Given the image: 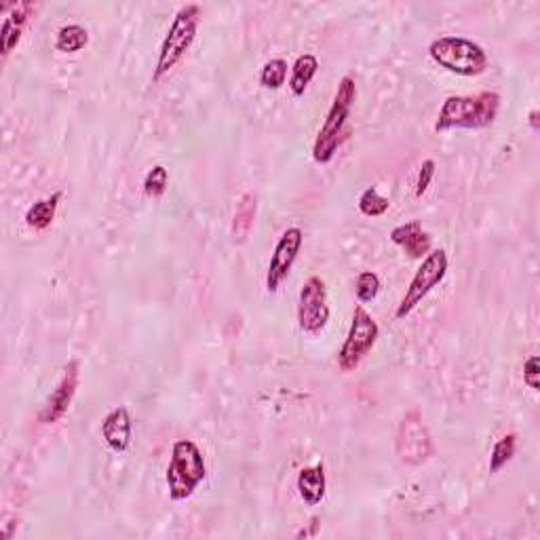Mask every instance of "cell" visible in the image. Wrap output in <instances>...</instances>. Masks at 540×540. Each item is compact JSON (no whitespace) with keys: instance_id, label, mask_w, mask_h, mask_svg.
<instances>
[{"instance_id":"obj_3","label":"cell","mask_w":540,"mask_h":540,"mask_svg":"<svg viewBox=\"0 0 540 540\" xmlns=\"http://www.w3.org/2000/svg\"><path fill=\"white\" fill-rule=\"evenodd\" d=\"M428 55L439 68L458 76H479L488 68L484 46L465 37H439L428 46Z\"/></svg>"},{"instance_id":"obj_14","label":"cell","mask_w":540,"mask_h":540,"mask_svg":"<svg viewBox=\"0 0 540 540\" xmlns=\"http://www.w3.org/2000/svg\"><path fill=\"white\" fill-rule=\"evenodd\" d=\"M32 9V3H17L15 7L9 11L7 17H4L3 30H0V34H3V57H9V53L20 45L23 28H26Z\"/></svg>"},{"instance_id":"obj_27","label":"cell","mask_w":540,"mask_h":540,"mask_svg":"<svg viewBox=\"0 0 540 540\" xmlns=\"http://www.w3.org/2000/svg\"><path fill=\"white\" fill-rule=\"evenodd\" d=\"M316 527H319V524H316V519H313V524H310V527L308 530H302V532H298V538H307V536H315L316 534Z\"/></svg>"},{"instance_id":"obj_9","label":"cell","mask_w":540,"mask_h":540,"mask_svg":"<svg viewBox=\"0 0 540 540\" xmlns=\"http://www.w3.org/2000/svg\"><path fill=\"white\" fill-rule=\"evenodd\" d=\"M298 321L302 332L321 333L330 321V302H327V287L321 277H308L300 290L298 304Z\"/></svg>"},{"instance_id":"obj_6","label":"cell","mask_w":540,"mask_h":540,"mask_svg":"<svg viewBox=\"0 0 540 540\" xmlns=\"http://www.w3.org/2000/svg\"><path fill=\"white\" fill-rule=\"evenodd\" d=\"M445 273H448V254L445 249L431 251L425 260H422L420 268L416 270L412 283L405 290V296L399 302L395 310V319H405L435 287L442 283Z\"/></svg>"},{"instance_id":"obj_22","label":"cell","mask_w":540,"mask_h":540,"mask_svg":"<svg viewBox=\"0 0 540 540\" xmlns=\"http://www.w3.org/2000/svg\"><path fill=\"white\" fill-rule=\"evenodd\" d=\"M391 203L389 198H384L383 195H380L375 188H366V190L361 192L359 197V211L363 215H367V218H378V215H383L389 211Z\"/></svg>"},{"instance_id":"obj_28","label":"cell","mask_w":540,"mask_h":540,"mask_svg":"<svg viewBox=\"0 0 540 540\" xmlns=\"http://www.w3.org/2000/svg\"><path fill=\"white\" fill-rule=\"evenodd\" d=\"M538 116H540L538 110H532L530 119H527V121H530V127L534 129V131H538V129H540V119H538Z\"/></svg>"},{"instance_id":"obj_24","label":"cell","mask_w":540,"mask_h":540,"mask_svg":"<svg viewBox=\"0 0 540 540\" xmlns=\"http://www.w3.org/2000/svg\"><path fill=\"white\" fill-rule=\"evenodd\" d=\"M355 291L361 304L375 300V296H378L380 291V277L375 273H372V270H366V273H361L359 277H357Z\"/></svg>"},{"instance_id":"obj_1","label":"cell","mask_w":540,"mask_h":540,"mask_svg":"<svg viewBox=\"0 0 540 540\" xmlns=\"http://www.w3.org/2000/svg\"><path fill=\"white\" fill-rule=\"evenodd\" d=\"M501 110V96L494 91H481L477 96H450L439 110L435 121V131L448 129H481L494 122Z\"/></svg>"},{"instance_id":"obj_21","label":"cell","mask_w":540,"mask_h":540,"mask_svg":"<svg viewBox=\"0 0 540 540\" xmlns=\"http://www.w3.org/2000/svg\"><path fill=\"white\" fill-rule=\"evenodd\" d=\"M287 68L290 66H287V62L281 60V57H274V60L264 63L260 72V83L264 89H270V91L281 89V87L285 85Z\"/></svg>"},{"instance_id":"obj_11","label":"cell","mask_w":540,"mask_h":540,"mask_svg":"<svg viewBox=\"0 0 540 540\" xmlns=\"http://www.w3.org/2000/svg\"><path fill=\"white\" fill-rule=\"evenodd\" d=\"M76 389H79V361H70L66 367H63V375L60 380V384L55 386V391L51 392V397L46 399V405L40 412V422L45 425H53L60 418H63V414L68 412L70 403L76 395Z\"/></svg>"},{"instance_id":"obj_4","label":"cell","mask_w":540,"mask_h":540,"mask_svg":"<svg viewBox=\"0 0 540 540\" xmlns=\"http://www.w3.org/2000/svg\"><path fill=\"white\" fill-rule=\"evenodd\" d=\"M198 20H201V7L198 4H184L173 17V23L169 26L167 37L163 40L161 51H158V60L152 72V80L158 83L163 76L172 72L178 66V62L186 55L190 45L195 43Z\"/></svg>"},{"instance_id":"obj_18","label":"cell","mask_w":540,"mask_h":540,"mask_svg":"<svg viewBox=\"0 0 540 540\" xmlns=\"http://www.w3.org/2000/svg\"><path fill=\"white\" fill-rule=\"evenodd\" d=\"M87 43H89V32L87 28L80 26V23H68L57 30L55 37V49L62 53H76L80 49H85Z\"/></svg>"},{"instance_id":"obj_13","label":"cell","mask_w":540,"mask_h":540,"mask_svg":"<svg viewBox=\"0 0 540 540\" xmlns=\"http://www.w3.org/2000/svg\"><path fill=\"white\" fill-rule=\"evenodd\" d=\"M391 240L399 248H403L405 254L414 257V260H422V257L431 254L433 237L422 228L418 220L405 222V224L392 228Z\"/></svg>"},{"instance_id":"obj_10","label":"cell","mask_w":540,"mask_h":540,"mask_svg":"<svg viewBox=\"0 0 540 540\" xmlns=\"http://www.w3.org/2000/svg\"><path fill=\"white\" fill-rule=\"evenodd\" d=\"M304 243V232L300 228L291 226L281 234L277 248H274L273 256H270L268 273H266V290L273 293L279 290V285L283 283V279L290 274V270L296 262L298 254H300Z\"/></svg>"},{"instance_id":"obj_8","label":"cell","mask_w":540,"mask_h":540,"mask_svg":"<svg viewBox=\"0 0 540 540\" xmlns=\"http://www.w3.org/2000/svg\"><path fill=\"white\" fill-rule=\"evenodd\" d=\"M378 333V323H375L374 316L363 307H357L349 336H346L342 349H340L338 353L340 369H342V372H353V369L366 359L369 350L374 349Z\"/></svg>"},{"instance_id":"obj_2","label":"cell","mask_w":540,"mask_h":540,"mask_svg":"<svg viewBox=\"0 0 540 540\" xmlns=\"http://www.w3.org/2000/svg\"><path fill=\"white\" fill-rule=\"evenodd\" d=\"M205 475H207V467H205L203 451L198 450V445L190 439L175 442L165 475L169 498L175 502L190 498L198 484L205 479Z\"/></svg>"},{"instance_id":"obj_20","label":"cell","mask_w":540,"mask_h":540,"mask_svg":"<svg viewBox=\"0 0 540 540\" xmlns=\"http://www.w3.org/2000/svg\"><path fill=\"white\" fill-rule=\"evenodd\" d=\"M515 448H518V435L515 433H509V435L498 439L490 454V473H498L502 467H507V462H510V458L515 456Z\"/></svg>"},{"instance_id":"obj_23","label":"cell","mask_w":540,"mask_h":540,"mask_svg":"<svg viewBox=\"0 0 540 540\" xmlns=\"http://www.w3.org/2000/svg\"><path fill=\"white\" fill-rule=\"evenodd\" d=\"M169 184V172L163 165H155L144 178V192L150 198H158L165 195Z\"/></svg>"},{"instance_id":"obj_19","label":"cell","mask_w":540,"mask_h":540,"mask_svg":"<svg viewBox=\"0 0 540 540\" xmlns=\"http://www.w3.org/2000/svg\"><path fill=\"white\" fill-rule=\"evenodd\" d=\"M254 218H256V197L245 195L243 198H240L237 214H234L232 237L237 243H243V240L248 239L251 226H254Z\"/></svg>"},{"instance_id":"obj_7","label":"cell","mask_w":540,"mask_h":540,"mask_svg":"<svg viewBox=\"0 0 540 540\" xmlns=\"http://www.w3.org/2000/svg\"><path fill=\"white\" fill-rule=\"evenodd\" d=\"M395 448L399 460L409 467H418L433 456V451H435V448H433V437L431 433H428L418 409L408 412L401 418V422H399Z\"/></svg>"},{"instance_id":"obj_15","label":"cell","mask_w":540,"mask_h":540,"mask_svg":"<svg viewBox=\"0 0 540 540\" xmlns=\"http://www.w3.org/2000/svg\"><path fill=\"white\" fill-rule=\"evenodd\" d=\"M298 494L308 507H316L323 498H325V488H327V479H325V467L323 465H315V467H307L298 473Z\"/></svg>"},{"instance_id":"obj_12","label":"cell","mask_w":540,"mask_h":540,"mask_svg":"<svg viewBox=\"0 0 540 540\" xmlns=\"http://www.w3.org/2000/svg\"><path fill=\"white\" fill-rule=\"evenodd\" d=\"M102 437L105 445H108L113 451H116V454L127 451L129 445H131L133 425H131V414H129L125 405H119V408L110 409V412L105 414V418L102 422Z\"/></svg>"},{"instance_id":"obj_17","label":"cell","mask_w":540,"mask_h":540,"mask_svg":"<svg viewBox=\"0 0 540 540\" xmlns=\"http://www.w3.org/2000/svg\"><path fill=\"white\" fill-rule=\"evenodd\" d=\"M316 70H319V60H316L313 53H304V55L296 57L290 76V89L293 96H304L310 80L315 79Z\"/></svg>"},{"instance_id":"obj_25","label":"cell","mask_w":540,"mask_h":540,"mask_svg":"<svg viewBox=\"0 0 540 540\" xmlns=\"http://www.w3.org/2000/svg\"><path fill=\"white\" fill-rule=\"evenodd\" d=\"M435 169H437V165L433 158H426V161L422 163V167L418 172V180H416V198H420L428 190L433 178H435Z\"/></svg>"},{"instance_id":"obj_16","label":"cell","mask_w":540,"mask_h":540,"mask_svg":"<svg viewBox=\"0 0 540 540\" xmlns=\"http://www.w3.org/2000/svg\"><path fill=\"white\" fill-rule=\"evenodd\" d=\"M62 197H63V192L57 190V192H53L51 197L40 198V201L34 203L32 207L26 211V224L34 228V231H45V228H49L51 222L55 220V214H57V207H60Z\"/></svg>"},{"instance_id":"obj_5","label":"cell","mask_w":540,"mask_h":540,"mask_svg":"<svg viewBox=\"0 0 540 540\" xmlns=\"http://www.w3.org/2000/svg\"><path fill=\"white\" fill-rule=\"evenodd\" d=\"M355 97H357L355 79L353 76H342L330 113H327L325 122H323L321 131H319V135H316L315 146H313V158L316 163H321V165L330 163L333 155L338 152L340 135H342V129L346 125V119H349V114H350V108H353Z\"/></svg>"},{"instance_id":"obj_26","label":"cell","mask_w":540,"mask_h":540,"mask_svg":"<svg viewBox=\"0 0 540 540\" xmlns=\"http://www.w3.org/2000/svg\"><path fill=\"white\" fill-rule=\"evenodd\" d=\"M524 383L530 386L532 391H540V357L532 355L530 359L524 363Z\"/></svg>"}]
</instances>
